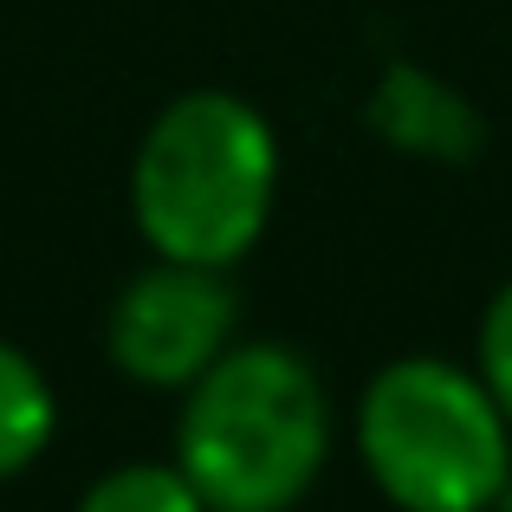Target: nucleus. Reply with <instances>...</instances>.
I'll return each mask as SVG.
<instances>
[{
	"mask_svg": "<svg viewBox=\"0 0 512 512\" xmlns=\"http://www.w3.org/2000/svg\"><path fill=\"white\" fill-rule=\"evenodd\" d=\"M59 435V396L20 344L0 338V480L26 474Z\"/></svg>",
	"mask_w": 512,
	"mask_h": 512,
	"instance_id": "obj_6",
	"label": "nucleus"
},
{
	"mask_svg": "<svg viewBox=\"0 0 512 512\" xmlns=\"http://www.w3.org/2000/svg\"><path fill=\"white\" fill-rule=\"evenodd\" d=\"M331 461V396L292 344H227L175 415V467L208 512H292Z\"/></svg>",
	"mask_w": 512,
	"mask_h": 512,
	"instance_id": "obj_1",
	"label": "nucleus"
},
{
	"mask_svg": "<svg viewBox=\"0 0 512 512\" xmlns=\"http://www.w3.org/2000/svg\"><path fill=\"white\" fill-rule=\"evenodd\" d=\"M279 195V137L240 91H182L130 163V214L156 260L234 273Z\"/></svg>",
	"mask_w": 512,
	"mask_h": 512,
	"instance_id": "obj_2",
	"label": "nucleus"
},
{
	"mask_svg": "<svg viewBox=\"0 0 512 512\" xmlns=\"http://www.w3.org/2000/svg\"><path fill=\"white\" fill-rule=\"evenodd\" d=\"M72 512H208L175 461H124L78 493Z\"/></svg>",
	"mask_w": 512,
	"mask_h": 512,
	"instance_id": "obj_7",
	"label": "nucleus"
},
{
	"mask_svg": "<svg viewBox=\"0 0 512 512\" xmlns=\"http://www.w3.org/2000/svg\"><path fill=\"white\" fill-rule=\"evenodd\" d=\"M474 376L487 383V396L500 402V415L512 422V279L487 299L480 312V338H474Z\"/></svg>",
	"mask_w": 512,
	"mask_h": 512,
	"instance_id": "obj_8",
	"label": "nucleus"
},
{
	"mask_svg": "<svg viewBox=\"0 0 512 512\" xmlns=\"http://www.w3.org/2000/svg\"><path fill=\"white\" fill-rule=\"evenodd\" d=\"M357 454L396 512H493L512 493V422L448 357H396L363 383Z\"/></svg>",
	"mask_w": 512,
	"mask_h": 512,
	"instance_id": "obj_3",
	"label": "nucleus"
},
{
	"mask_svg": "<svg viewBox=\"0 0 512 512\" xmlns=\"http://www.w3.org/2000/svg\"><path fill=\"white\" fill-rule=\"evenodd\" d=\"M370 130L402 156H428V163H474L487 150V117L461 98L454 85H441L422 65H389L370 91Z\"/></svg>",
	"mask_w": 512,
	"mask_h": 512,
	"instance_id": "obj_5",
	"label": "nucleus"
},
{
	"mask_svg": "<svg viewBox=\"0 0 512 512\" xmlns=\"http://www.w3.org/2000/svg\"><path fill=\"white\" fill-rule=\"evenodd\" d=\"M240 325L234 279L221 266H188V260H156L137 273L111 305V363L143 389H188Z\"/></svg>",
	"mask_w": 512,
	"mask_h": 512,
	"instance_id": "obj_4",
	"label": "nucleus"
},
{
	"mask_svg": "<svg viewBox=\"0 0 512 512\" xmlns=\"http://www.w3.org/2000/svg\"><path fill=\"white\" fill-rule=\"evenodd\" d=\"M493 512H512V493H506V500H500V506H493Z\"/></svg>",
	"mask_w": 512,
	"mask_h": 512,
	"instance_id": "obj_9",
	"label": "nucleus"
}]
</instances>
